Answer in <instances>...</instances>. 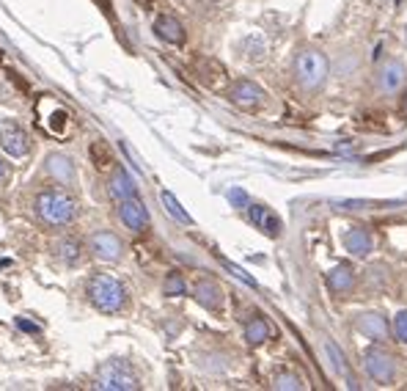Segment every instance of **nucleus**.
<instances>
[{"instance_id":"obj_22","label":"nucleus","mask_w":407,"mask_h":391,"mask_svg":"<svg viewBox=\"0 0 407 391\" xmlns=\"http://www.w3.org/2000/svg\"><path fill=\"white\" fill-rule=\"evenodd\" d=\"M163 204H165L168 215L176 218L179 223H185V226H190V223H193V218H190V215H187V213H185V207L179 204V198H176L174 193H168V191H165V193H163Z\"/></svg>"},{"instance_id":"obj_19","label":"nucleus","mask_w":407,"mask_h":391,"mask_svg":"<svg viewBox=\"0 0 407 391\" xmlns=\"http://www.w3.org/2000/svg\"><path fill=\"white\" fill-rule=\"evenodd\" d=\"M402 80H405V66H402L399 61H391V64H386V66L380 69L377 86H380L383 91H396V88L402 86Z\"/></svg>"},{"instance_id":"obj_7","label":"nucleus","mask_w":407,"mask_h":391,"mask_svg":"<svg viewBox=\"0 0 407 391\" xmlns=\"http://www.w3.org/2000/svg\"><path fill=\"white\" fill-rule=\"evenodd\" d=\"M0 149L9 152L11 157H25L31 152V136L17 121H3L0 124Z\"/></svg>"},{"instance_id":"obj_8","label":"nucleus","mask_w":407,"mask_h":391,"mask_svg":"<svg viewBox=\"0 0 407 391\" xmlns=\"http://www.w3.org/2000/svg\"><path fill=\"white\" fill-rule=\"evenodd\" d=\"M88 248L99 262H118L124 256V243L113 232H94L88 237Z\"/></svg>"},{"instance_id":"obj_28","label":"nucleus","mask_w":407,"mask_h":391,"mask_svg":"<svg viewBox=\"0 0 407 391\" xmlns=\"http://www.w3.org/2000/svg\"><path fill=\"white\" fill-rule=\"evenodd\" d=\"M229 201H232L237 210H245V207L251 204V201H248V193L239 191V188H232V191H229Z\"/></svg>"},{"instance_id":"obj_13","label":"nucleus","mask_w":407,"mask_h":391,"mask_svg":"<svg viewBox=\"0 0 407 391\" xmlns=\"http://www.w3.org/2000/svg\"><path fill=\"white\" fill-rule=\"evenodd\" d=\"M355 328L364 333L371 342H386L388 339V323L383 314H358Z\"/></svg>"},{"instance_id":"obj_27","label":"nucleus","mask_w":407,"mask_h":391,"mask_svg":"<svg viewBox=\"0 0 407 391\" xmlns=\"http://www.w3.org/2000/svg\"><path fill=\"white\" fill-rule=\"evenodd\" d=\"M393 333H396L399 342H405L407 345V312L396 314V320H393Z\"/></svg>"},{"instance_id":"obj_23","label":"nucleus","mask_w":407,"mask_h":391,"mask_svg":"<svg viewBox=\"0 0 407 391\" xmlns=\"http://www.w3.org/2000/svg\"><path fill=\"white\" fill-rule=\"evenodd\" d=\"M272 389H278V391H300V389H303V380H300L297 375H292V372H281V375H275Z\"/></svg>"},{"instance_id":"obj_20","label":"nucleus","mask_w":407,"mask_h":391,"mask_svg":"<svg viewBox=\"0 0 407 391\" xmlns=\"http://www.w3.org/2000/svg\"><path fill=\"white\" fill-rule=\"evenodd\" d=\"M270 333L272 331L264 317H253V320H248V325H245V339H248V345H262V342H267Z\"/></svg>"},{"instance_id":"obj_30","label":"nucleus","mask_w":407,"mask_h":391,"mask_svg":"<svg viewBox=\"0 0 407 391\" xmlns=\"http://www.w3.org/2000/svg\"><path fill=\"white\" fill-rule=\"evenodd\" d=\"M9 176V168H6V163H3V157H0V182Z\"/></svg>"},{"instance_id":"obj_21","label":"nucleus","mask_w":407,"mask_h":391,"mask_svg":"<svg viewBox=\"0 0 407 391\" xmlns=\"http://www.w3.org/2000/svg\"><path fill=\"white\" fill-rule=\"evenodd\" d=\"M80 243L78 240H58L56 243V256H58L61 262H66V265H75L80 262Z\"/></svg>"},{"instance_id":"obj_18","label":"nucleus","mask_w":407,"mask_h":391,"mask_svg":"<svg viewBox=\"0 0 407 391\" xmlns=\"http://www.w3.org/2000/svg\"><path fill=\"white\" fill-rule=\"evenodd\" d=\"M344 245H347L349 254L366 256L371 251V235H369L364 226H352L347 235H344Z\"/></svg>"},{"instance_id":"obj_16","label":"nucleus","mask_w":407,"mask_h":391,"mask_svg":"<svg viewBox=\"0 0 407 391\" xmlns=\"http://www.w3.org/2000/svg\"><path fill=\"white\" fill-rule=\"evenodd\" d=\"M108 193H110V198H116V201H121V198H127V196H135V182L130 179V174L124 171V168H113V176H110V182H108Z\"/></svg>"},{"instance_id":"obj_25","label":"nucleus","mask_w":407,"mask_h":391,"mask_svg":"<svg viewBox=\"0 0 407 391\" xmlns=\"http://www.w3.org/2000/svg\"><path fill=\"white\" fill-rule=\"evenodd\" d=\"M220 265H223V268H226V270H229V273H232L234 278H239L242 284H248V287H256V278H253V275H248V273H245V270H242L239 265H232L229 259H220Z\"/></svg>"},{"instance_id":"obj_12","label":"nucleus","mask_w":407,"mask_h":391,"mask_svg":"<svg viewBox=\"0 0 407 391\" xmlns=\"http://www.w3.org/2000/svg\"><path fill=\"white\" fill-rule=\"evenodd\" d=\"M44 168L61 185H72L75 182V163H72V157L63 155V152H53V155L47 157Z\"/></svg>"},{"instance_id":"obj_17","label":"nucleus","mask_w":407,"mask_h":391,"mask_svg":"<svg viewBox=\"0 0 407 391\" xmlns=\"http://www.w3.org/2000/svg\"><path fill=\"white\" fill-rule=\"evenodd\" d=\"M328 287L336 295L349 293V290L355 287V273H352V268H349V265H336V268L328 273Z\"/></svg>"},{"instance_id":"obj_31","label":"nucleus","mask_w":407,"mask_h":391,"mask_svg":"<svg viewBox=\"0 0 407 391\" xmlns=\"http://www.w3.org/2000/svg\"><path fill=\"white\" fill-rule=\"evenodd\" d=\"M135 3L140 9H152V6H155V0H135Z\"/></svg>"},{"instance_id":"obj_32","label":"nucleus","mask_w":407,"mask_h":391,"mask_svg":"<svg viewBox=\"0 0 407 391\" xmlns=\"http://www.w3.org/2000/svg\"><path fill=\"white\" fill-rule=\"evenodd\" d=\"M405 111H407V99H405Z\"/></svg>"},{"instance_id":"obj_9","label":"nucleus","mask_w":407,"mask_h":391,"mask_svg":"<svg viewBox=\"0 0 407 391\" xmlns=\"http://www.w3.org/2000/svg\"><path fill=\"white\" fill-rule=\"evenodd\" d=\"M229 99L242 111H259L264 105V91L253 80H237L229 88Z\"/></svg>"},{"instance_id":"obj_11","label":"nucleus","mask_w":407,"mask_h":391,"mask_svg":"<svg viewBox=\"0 0 407 391\" xmlns=\"http://www.w3.org/2000/svg\"><path fill=\"white\" fill-rule=\"evenodd\" d=\"M248 210V215H251V223L256 229H262L267 237H278L281 235V218L275 215L272 210L267 207H262V204H248L245 207Z\"/></svg>"},{"instance_id":"obj_14","label":"nucleus","mask_w":407,"mask_h":391,"mask_svg":"<svg viewBox=\"0 0 407 391\" xmlns=\"http://www.w3.org/2000/svg\"><path fill=\"white\" fill-rule=\"evenodd\" d=\"M155 34L168 44H185V25L171 17V14H160L155 20Z\"/></svg>"},{"instance_id":"obj_3","label":"nucleus","mask_w":407,"mask_h":391,"mask_svg":"<svg viewBox=\"0 0 407 391\" xmlns=\"http://www.w3.org/2000/svg\"><path fill=\"white\" fill-rule=\"evenodd\" d=\"M330 75V64L325 59V53L319 50H303L297 61H294V78L306 91H316L325 86V80Z\"/></svg>"},{"instance_id":"obj_29","label":"nucleus","mask_w":407,"mask_h":391,"mask_svg":"<svg viewBox=\"0 0 407 391\" xmlns=\"http://www.w3.org/2000/svg\"><path fill=\"white\" fill-rule=\"evenodd\" d=\"M17 325H20L22 331H31V333H39V328H36V325H34V323H28V320H17Z\"/></svg>"},{"instance_id":"obj_6","label":"nucleus","mask_w":407,"mask_h":391,"mask_svg":"<svg viewBox=\"0 0 407 391\" xmlns=\"http://www.w3.org/2000/svg\"><path fill=\"white\" fill-rule=\"evenodd\" d=\"M118 218H121V223L127 226V229H133V232H146L149 229V210H146V204L135 196H127V198H121L118 201Z\"/></svg>"},{"instance_id":"obj_1","label":"nucleus","mask_w":407,"mask_h":391,"mask_svg":"<svg viewBox=\"0 0 407 391\" xmlns=\"http://www.w3.org/2000/svg\"><path fill=\"white\" fill-rule=\"evenodd\" d=\"M88 300L102 314H118L127 306V287L110 273H97L88 281Z\"/></svg>"},{"instance_id":"obj_24","label":"nucleus","mask_w":407,"mask_h":391,"mask_svg":"<svg viewBox=\"0 0 407 391\" xmlns=\"http://www.w3.org/2000/svg\"><path fill=\"white\" fill-rule=\"evenodd\" d=\"M163 293L168 295V298H174V295H185V278L179 273H168L165 275V284H163Z\"/></svg>"},{"instance_id":"obj_10","label":"nucleus","mask_w":407,"mask_h":391,"mask_svg":"<svg viewBox=\"0 0 407 391\" xmlns=\"http://www.w3.org/2000/svg\"><path fill=\"white\" fill-rule=\"evenodd\" d=\"M193 298L204 306V309H210V312H217V309L223 306V290H220V284L212 281V278H201V281H195Z\"/></svg>"},{"instance_id":"obj_2","label":"nucleus","mask_w":407,"mask_h":391,"mask_svg":"<svg viewBox=\"0 0 407 391\" xmlns=\"http://www.w3.org/2000/svg\"><path fill=\"white\" fill-rule=\"evenodd\" d=\"M78 198L66 191H44L36 196V215L50 226H66L78 218Z\"/></svg>"},{"instance_id":"obj_4","label":"nucleus","mask_w":407,"mask_h":391,"mask_svg":"<svg viewBox=\"0 0 407 391\" xmlns=\"http://www.w3.org/2000/svg\"><path fill=\"white\" fill-rule=\"evenodd\" d=\"M94 386L99 391H135L140 389L138 375L124 361H105L97 370V380Z\"/></svg>"},{"instance_id":"obj_26","label":"nucleus","mask_w":407,"mask_h":391,"mask_svg":"<svg viewBox=\"0 0 407 391\" xmlns=\"http://www.w3.org/2000/svg\"><path fill=\"white\" fill-rule=\"evenodd\" d=\"M325 350H328V355L333 358V367H336L339 372H344V375H347V361H344V355L339 352V347H336L333 342H328V345H325Z\"/></svg>"},{"instance_id":"obj_15","label":"nucleus","mask_w":407,"mask_h":391,"mask_svg":"<svg viewBox=\"0 0 407 391\" xmlns=\"http://www.w3.org/2000/svg\"><path fill=\"white\" fill-rule=\"evenodd\" d=\"M88 157H91V163H94V168H97V171H113V168H116L113 149H110V143H108V141H102V138L88 146Z\"/></svg>"},{"instance_id":"obj_5","label":"nucleus","mask_w":407,"mask_h":391,"mask_svg":"<svg viewBox=\"0 0 407 391\" xmlns=\"http://www.w3.org/2000/svg\"><path fill=\"white\" fill-rule=\"evenodd\" d=\"M364 367H366L369 377L371 380H377V383H393V377H396V364H393V355L386 352L383 347H369L364 352Z\"/></svg>"}]
</instances>
